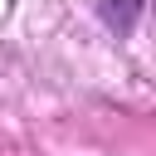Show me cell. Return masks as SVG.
<instances>
[{
    "label": "cell",
    "mask_w": 156,
    "mask_h": 156,
    "mask_svg": "<svg viewBox=\"0 0 156 156\" xmlns=\"http://www.w3.org/2000/svg\"><path fill=\"white\" fill-rule=\"evenodd\" d=\"M141 10H146V0H102V20L117 34H132L136 20H141Z\"/></svg>",
    "instance_id": "cell-1"
}]
</instances>
